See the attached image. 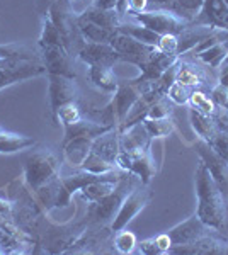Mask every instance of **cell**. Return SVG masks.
Instances as JSON below:
<instances>
[{"mask_svg": "<svg viewBox=\"0 0 228 255\" xmlns=\"http://www.w3.org/2000/svg\"><path fill=\"white\" fill-rule=\"evenodd\" d=\"M196 194L198 209L196 215L210 228L223 232L227 228V199L211 177L208 167L200 160L196 168Z\"/></svg>", "mask_w": 228, "mask_h": 255, "instance_id": "cell-1", "label": "cell"}, {"mask_svg": "<svg viewBox=\"0 0 228 255\" xmlns=\"http://www.w3.org/2000/svg\"><path fill=\"white\" fill-rule=\"evenodd\" d=\"M140 184H142V180L135 174L123 170V174L119 177L116 187L113 189V192L107 194L104 199L97 201V203H90L89 209H87V218L95 225H101V226L111 225V221L114 220L119 206L123 204L124 197L130 194L136 186H140Z\"/></svg>", "mask_w": 228, "mask_h": 255, "instance_id": "cell-2", "label": "cell"}, {"mask_svg": "<svg viewBox=\"0 0 228 255\" xmlns=\"http://www.w3.org/2000/svg\"><path fill=\"white\" fill-rule=\"evenodd\" d=\"M61 162L56 151L49 148L32 151L24 163V180L26 186L31 189V192L39 191L48 182L55 180L60 175Z\"/></svg>", "mask_w": 228, "mask_h": 255, "instance_id": "cell-3", "label": "cell"}, {"mask_svg": "<svg viewBox=\"0 0 228 255\" xmlns=\"http://www.w3.org/2000/svg\"><path fill=\"white\" fill-rule=\"evenodd\" d=\"M41 75H46V68L43 65L41 55L34 58L9 56V58L0 60V90Z\"/></svg>", "mask_w": 228, "mask_h": 255, "instance_id": "cell-4", "label": "cell"}, {"mask_svg": "<svg viewBox=\"0 0 228 255\" xmlns=\"http://www.w3.org/2000/svg\"><path fill=\"white\" fill-rule=\"evenodd\" d=\"M133 20L142 26L148 27L150 31L157 34H179L189 26L186 19L177 15L171 9H155V10H145L133 15Z\"/></svg>", "mask_w": 228, "mask_h": 255, "instance_id": "cell-5", "label": "cell"}, {"mask_svg": "<svg viewBox=\"0 0 228 255\" xmlns=\"http://www.w3.org/2000/svg\"><path fill=\"white\" fill-rule=\"evenodd\" d=\"M152 199V191L148 189L145 184H140L136 186L133 191L130 192L126 197H124L123 204L119 206L118 213H116L114 220L111 221L109 228L111 232H119V230L126 228L128 223H130L133 218L138 215L142 209L150 203Z\"/></svg>", "mask_w": 228, "mask_h": 255, "instance_id": "cell-6", "label": "cell"}, {"mask_svg": "<svg viewBox=\"0 0 228 255\" xmlns=\"http://www.w3.org/2000/svg\"><path fill=\"white\" fill-rule=\"evenodd\" d=\"M116 167L121 168L124 172L135 174L145 186H148L152 177L157 174V165H155V160L152 157L150 148H148V150H142V151L119 150L118 160H116Z\"/></svg>", "mask_w": 228, "mask_h": 255, "instance_id": "cell-7", "label": "cell"}, {"mask_svg": "<svg viewBox=\"0 0 228 255\" xmlns=\"http://www.w3.org/2000/svg\"><path fill=\"white\" fill-rule=\"evenodd\" d=\"M194 148H196V153L200 155V160L205 162V165L208 167L211 177H213V180L217 182V186L223 192L228 203V162L220 157L217 151L211 148L210 143L203 138L196 139Z\"/></svg>", "mask_w": 228, "mask_h": 255, "instance_id": "cell-8", "label": "cell"}, {"mask_svg": "<svg viewBox=\"0 0 228 255\" xmlns=\"http://www.w3.org/2000/svg\"><path fill=\"white\" fill-rule=\"evenodd\" d=\"M113 48L118 51L119 60L128 61V63L135 65V67H142V65L152 56V53L155 51V46H148V44L136 41L131 36L124 34L121 31H116L113 39H111Z\"/></svg>", "mask_w": 228, "mask_h": 255, "instance_id": "cell-9", "label": "cell"}, {"mask_svg": "<svg viewBox=\"0 0 228 255\" xmlns=\"http://www.w3.org/2000/svg\"><path fill=\"white\" fill-rule=\"evenodd\" d=\"M38 48L43 65L46 68V75H65L75 79L77 73L72 65V56L63 44H44Z\"/></svg>", "mask_w": 228, "mask_h": 255, "instance_id": "cell-10", "label": "cell"}, {"mask_svg": "<svg viewBox=\"0 0 228 255\" xmlns=\"http://www.w3.org/2000/svg\"><path fill=\"white\" fill-rule=\"evenodd\" d=\"M48 101L51 116L63 104L78 101V87L75 79L65 75H48Z\"/></svg>", "mask_w": 228, "mask_h": 255, "instance_id": "cell-11", "label": "cell"}, {"mask_svg": "<svg viewBox=\"0 0 228 255\" xmlns=\"http://www.w3.org/2000/svg\"><path fill=\"white\" fill-rule=\"evenodd\" d=\"M73 3L70 0H55L44 14L51 19V22L58 27L65 39V44L70 49L73 31L77 29V15H73Z\"/></svg>", "mask_w": 228, "mask_h": 255, "instance_id": "cell-12", "label": "cell"}, {"mask_svg": "<svg viewBox=\"0 0 228 255\" xmlns=\"http://www.w3.org/2000/svg\"><path fill=\"white\" fill-rule=\"evenodd\" d=\"M220 232H211L208 235L198 238V240L191 242L186 245H174L169 254H182V255H220L225 254L227 250V240L218 237Z\"/></svg>", "mask_w": 228, "mask_h": 255, "instance_id": "cell-13", "label": "cell"}, {"mask_svg": "<svg viewBox=\"0 0 228 255\" xmlns=\"http://www.w3.org/2000/svg\"><path fill=\"white\" fill-rule=\"evenodd\" d=\"M211 232H217V230L210 228L206 223H203L201 218L198 215H193L191 218H188L186 221L176 225L174 228H171L167 232V237L171 238V244L174 245H186L191 244V242L198 240V238L208 235ZM171 247V249H172Z\"/></svg>", "mask_w": 228, "mask_h": 255, "instance_id": "cell-14", "label": "cell"}, {"mask_svg": "<svg viewBox=\"0 0 228 255\" xmlns=\"http://www.w3.org/2000/svg\"><path fill=\"white\" fill-rule=\"evenodd\" d=\"M177 60H179V56L165 55V53H160L159 49L155 48V51L152 53L150 58L140 67V75L136 77V79H133V82H136L138 85L147 89L152 82H155L159 79L165 70L171 68Z\"/></svg>", "mask_w": 228, "mask_h": 255, "instance_id": "cell-15", "label": "cell"}, {"mask_svg": "<svg viewBox=\"0 0 228 255\" xmlns=\"http://www.w3.org/2000/svg\"><path fill=\"white\" fill-rule=\"evenodd\" d=\"M78 60L89 65H104V67H114L119 60L118 51L111 43H85L84 48L78 51Z\"/></svg>", "mask_w": 228, "mask_h": 255, "instance_id": "cell-16", "label": "cell"}, {"mask_svg": "<svg viewBox=\"0 0 228 255\" xmlns=\"http://www.w3.org/2000/svg\"><path fill=\"white\" fill-rule=\"evenodd\" d=\"M189 24L194 26H211L228 31V5L223 0H205L198 17Z\"/></svg>", "mask_w": 228, "mask_h": 255, "instance_id": "cell-17", "label": "cell"}, {"mask_svg": "<svg viewBox=\"0 0 228 255\" xmlns=\"http://www.w3.org/2000/svg\"><path fill=\"white\" fill-rule=\"evenodd\" d=\"M152 145V136L143 123L126 128L119 131V150L121 151H142L148 150Z\"/></svg>", "mask_w": 228, "mask_h": 255, "instance_id": "cell-18", "label": "cell"}, {"mask_svg": "<svg viewBox=\"0 0 228 255\" xmlns=\"http://www.w3.org/2000/svg\"><path fill=\"white\" fill-rule=\"evenodd\" d=\"M206 80H208V77H206L205 70L198 65V61L181 58L176 73V82H179V84H182L184 87H188L191 90L193 89L203 90L205 87H208Z\"/></svg>", "mask_w": 228, "mask_h": 255, "instance_id": "cell-19", "label": "cell"}, {"mask_svg": "<svg viewBox=\"0 0 228 255\" xmlns=\"http://www.w3.org/2000/svg\"><path fill=\"white\" fill-rule=\"evenodd\" d=\"M215 29H217V27L194 26V24H189L184 31L177 34V41H179V46H177V56L182 58V56L188 55L189 51H193L198 44H201L206 38H210Z\"/></svg>", "mask_w": 228, "mask_h": 255, "instance_id": "cell-20", "label": "cell"}, {"mask_svg": "<svg viewBox=\"0 0 228 255\" xmlns=\"http://www.w3.org/2000/svg\"><path fill=\"white\" fill-rule=\"evenodd\" d=\"M90 151H94L95 155L104 158L106 162L116 165V160H118V155H119V129L118 128H113V129L106 131L104 134L95 138Z\"/></svg>", "mask_w": 228, "mask_h": 255, "instance_id": "cell-21", "label": "cell"}, {"mask_svg": "<svg viewBox=\"0 0 228 255\" xmlns=\"http://www.w3.org/2000/svg\"><path fill=\"white\" fill-rule=\"evenodd\" d=\"M94 138L89 136H75L72 139H68L67 143H63V160L68 163L70 167L78 168L82 165V162L85 160V157L89 155L90 148H92Z\"/></svg>", "mask_w": 228, "mask_h": 255, "instance_id": "cell-22", "label": "cell"}, {"mask_svg": "<svg viewBox=\"0 0 228 255\" xmlns=\"http://www.w3.org/2000/svg\"><path fill=\"white\" fill-rule=\"evenodd\" d=\"M87 75L92 82L94 87H97L101 92L114 94L119 85V80L116 79L113 67H104V65H89L87 67Z\"/></svg>", "mask_w": 228, "mask_h": 255, "instance_id": "cell-23", "label": "cell"}, {"mask_svg": "<svg viewBox=\"0 0 228 255\" xmlns=\"http://www.w3.org/2000/svg\"><path fill=\"white\" fill-rule=\"evenodd\" d=\"M78 19L90 20V22L102 26L109 31H118L119 24H121V15L116 9H101V7L90 5L89 9H85L80 15H77Z\"/></svg>", "mask_w": 228, "mask_h": 255, "instance_id": "cell-24", "label": "cell"}, {"mask_svg": "<svg viewBox=\"0 0 228 255\" xmlns=\"http://www.w3.org/2000/svg\"><path fill=\"white\" fill-rule=\"evenodd\" d=\"M228 53V39L218 41V43H213L211 46L201 49V51L191 55L193 61H198V63L205 65L208 68L213 70H220V65H222L223 58Z\"/></svg>", "mask_w": 228, "mask_h": 255, "instance_id": "cell-25", "label": "cell"}, {"mask_svg": "<svg viewBox=\"0 0 228 255\" xmlns=\"http://www.w3.org/2000/svg\"><path fill=\"white\" fill-rule=\"evenodd\" d=\"M77 31L80 32L82 39L85 43H111L114 36V31H109L102 26L90 22V20H84L77 17Z\"/></svg>", "mask_w": 228, "mask_h": 255, "instance_id": "cell-26", "label": "cell"}, {"mask_svg": "<svg viewBox=\"0 0 228 255\" xmlns=\"http://www.w3.org/2000/svg\"><path fill=\"white\" fill-rule=\"evenodd\" d=\"M32 146H36V141L32 138L24 136V134L9 133L5 129L0 131V153L3 155L17 153V151L29 150Z\"/></svg>", "mask_w": 228, "mask_h": 255, "instance_id": "cell-27", "label": "cell"}, {"mask_svg": "<svg viewBox=\"0 0 228 255\" xmlns=\"http://www.w3.org/2000/svg\"><path fill=\"white\" fill-rule=\"evenodd\" d=\"M189 121L193 129L196 131L198 138H203L206 141H210L215 136V133L218 131L217 125L213 121V116H206V114L198 113L196 109L189 108Z\"/></svg>", "mask_w": 228, "mask_h": 255, "instance_id": "cell-28", "label": "cell"}, {"mask_svg": "<svg viewBox=\"0 0 228 255\" xmlns=\"http://www.w3.org/2000/svg\"><path fill=\"white\" fill-rule=\"evenodd\" d=\"M118 31L131 36V38H135L136 41H142V43L148 44V46H157V43L160 41V34L150 31L148 27H145L138 22H123L121 20Z\"/></svg>", "mask_w": 228, "mask_h": 255, "instance_id": "cell-29", "label": "cell"}, {"mask_svg": "<svg viewBox=\"0 0 228 255\" xmlns=\"http://www.w3.org/2000/svg\"><path fill=\"white\" fill-rule=\"evenodd\" d=\"M118 180H97V182H92V184H89V186H85L80 191V194L87 203H97V201L104 199L107 194L113 192Z\"/></svg>", "mask_w": 228, "mask_h": 255, "instance_id": "cell-30", "label": "cell"}, {"mask_svg": "<svg viewBox=\"0 0 228 255\" xmlns=\"http://www.w3.org/2000/svg\"><path fill=\"white\" fill-rule=\"evenodd\" d=\"M44 44H63L67 48L61 32L58 31V27L51 22V19L46 14H43V17H41V34L38 39V46H44Z\"/></svg>", "mask_w": 228, "mask_h": 255, "instance_id": "cell-31", "label": "cell"}, {"mask_svg": "<svg viewBox=\"0 0 228 255\" xmlns=\"http://www.w3.org/2000/svg\"><path fill=\"white\" fill-rule=\"evenodd\" d=\"M82 118H84V113H82L80 106H78V101L67 102V104H63L55 114H53L55 123H58L61 128H65L68 125H73V123L80 121Z\"/></svg>", "mask_w": 228, "mask_h": 255, "instance_id": "cell-32", "label": "cell"}, {"mask_svg": "<svg viewBox=\"0 0 228 255\" xmlns=\"http://www.w3.org/2000/svg\"><path fill=\"white\" fill-rule=\"evenodd\" d=\"M189 108L196 109L198 113L206 114V116H213L215 111H217V104L213 102L208 94L201 89H193L191 90V96H189V102H188Z\"/></svg>", "mask_w": 228, "mask_h": 255, "instance_id": "cell-33", "label": "cell"}, {"mask_svg": "<svg viewBox=\"0 0 228 255\" xmlns=\"http://www.w3.org/2000/svg\"><path fill=\"white\" fill-rule=\"evenodd\" d=\"M143 125L152 138H165L176 129V123L172 116L160 118V119H143Z\"/></svg>", "mask_w": 228, "mask_h": 255, "instance_id": "cell-34", "label": "cell"}, {"mask_svg": "<svg viewBox=\"0 0 228 255\" xmlns=\"http://www.w3.org/2000/svg\"><path fill=\"white\" fill-rule=\"evenodd\" d=\"M203 5H205V0H176L172 10L188 22H193L201 12Z\"/></svg>", "mask_w": 228, "mask_h": 255, "instance_id": "cell-35", "label": "cell"}, {"mask_svg": "<svg viewBox=\"0 0 228 255\" xmlns=\"http://www.w3.org/2000/svg\"><path fill=\"white\" fill-rule=\"evenodd\" d=\"M82 170H87V172H92V174H107V172H113L116 170V165L113 163L106 162L104 158H101L99 155H95L94 151H89V155L85 157V160L82 162V165L78 167Z\"/></svg>", "mask_w": 228, "mask_h": 255, "instance_id": "cell-36", "label": "cell"}, {"mask_svg": "<svg viewBox=\"0 0 228 255\" xmlns=\"http://www.w3.org/2000/svg\"><path fill=\"white\" fill-rule=\"evenodd\" d=\"M113 245L119 254H131L135 250V247L138 245V242H136L135 233H131V232H128V230L123 228V230H119V232L114 233Z\"/></svg>", "mask_w": 228, "mask_h": 255, "instance_id": "cell-37", "label": "cell"}, {"mask_svg": "<svg viewBox=\"0 0 228 255\" xmlns=\"http://www.w3.org/2000/svg\"><path fill=\"white\" fill-rule=\"evenodd\" d=\"M189 96H191V89L184 87L179 82H174L171 87H169L167 94H165V97H167L174 106H188Z\"/></svg>", "mask_w": 228, "mask_h": 255, "instance_id": "cell-38", "label": "cell"}, {"mask_svg": "<svg viewBox=\"0 0 228 255\" xmlns=\"http://www.w3.org/2000/svg\"><path fill=\"white\" fill-rule=\"evenodd\" d=\"M172 114H174V104L164 96L152 106L150 111L147 113V116H145V119H160V118L172 116Z\"/></svg>", "mask_w": 228, "mask_h": 255, "instance_id": "cell-39", "label": "cell"}, {"mask_svg": "<svg viewBox=\"0 0 228 255\" xmlns=\"http://www.w3.org/2000/svg\"><path fill=\"white\" fill-rule=\"evenodd\" d=\"M208 143L211 145V148H213V150L220 155V157L228 162V131L218 129L217 133H215V136L211 138Z\"/></svg>", "mask_w": 228, "mask_h": 255, "instance_id": "cell-40", "label": "cell"}, {"mask_svg": "<svg viewBox=\"0 0 228 255\" xmlns=\"http://www.w3.org/2000/svg\"><path fill=\"white\" fill-rule=\"evenodd\" d=\"M177 46H179V41H177V34H164L160 36V41L157 43V49L165 55H174L177 56Z\"/></svg>", "mask_w": 228, "mask_h": 255, "instance_id": "cell-41", "label": "cell"}, {"mask_svg": "<svg viewBox=\"0 0 228 255\" xmlns=\"http://www.w3.org/2000/svg\"><path fill=\"white\" fill-rule=\"evenodd\" d=\"M210 97L213 99V102L217 104V108H222V109H227L228 111V87L222 84H215L211 87V94Z\"/></svg>", "mask_w": 228, "mask_h": 255, "instance_id": "cell-42", "label": "cell"}, {"mask_svg": "<svg viewBox=\"0 0 228 255\" xmlns=\"http://www.w3.org/2000/svg\"><path fill=\"white\" fill-rule=\"evenodd\" d=\"M148 0H124L123 3V10H121V15L124 14H140V12H145L148 9Z\"/></svg>", "mask_w": 228, "mask_h": 255, "instance_id": "cell-43", "label": "cell"}, {"mask_svg": "<svg viewBox=\"0 0 228 255\" xmlns=\"http://www.w3.org/2000/svg\"><path fill=\"white\" fill-rule=\"evenodd\" d=\"M213 121L217 125L218 129L222 131H228V111L227 109H222V108H217L213 114Z\"/></svg>", "mask_w": 228, "mask_h": 255, "instance_id": "cell-44", "label": "cell"}, {"mask_svg": "<svg viewBox=\"0 0 228 255\" xmlns=\"http://www.w3.org/2000/svg\"><path fill=\"white\" fill-rule=\"evenodd\" d=\"M218 84L225 85V87H228V53L227 56L223 58L222 65H220V70H218Z\"/></svg>", "mask_w": 228, "mask_h": 255, "instance_id": "cell-45", "label": "cell"}, {"mask_svg": "<svg viewBox=\"0 0 228 255\" xmlns=\"http://www.w3.org/2000/svg\"><path fill=\"white\" fill-rule=\"evenodd\" d=\"M119 0H92V5L101 9H116Z\"/></svg>", "mask_w": 228, "mask_h": 255, "instance_id": "cell-46", "label": "cell"}, {"mask_svg": "<svg viewBox=\"0 0 228 255\" xmlns=\"http://www.w3.org/2000/svg\"><path fill=\"white\" fill-rule=\"evenodd\" d=\"M174 2L176 0H148V3H153L157 9H171L174 7Z\"/></svg>", "mask_w": 228, "mask_h": 255, "instance_id": "cell-47", "label": "cell"}, {"mask_svg": "<svg viewBox=\"0 0 228 255\" xmlns=\"http://www.w3.org/2000/svg\"><path fill=\"white\" fill-rule=\"evenodd\" d=\"M12 213V203L5 199H0V216H5L9 218Z\"/></svg>", "mask_w": 228, "mask_h": 255, "instance_id": "cell-48", "label": "cell"}, {"mask_svg": "<svg viewBox=\"0 0 228 255\" xmlns=\"http://www.w3.org/2000/svg\"><path fill=\"white\" fill-rule=\"evenodd\" d=\"M53 2H55V0H38V7L44 5V7H46V10H48V7L51 5ZM46 10H44V12H46Z\"/></svg>", "mask_w": 228, "mask_h": 255, "instance_id": "cell-49", "label": "cell"}, {"mask_svg": "<svg viewBox=\"0 0 228 255\" xmlns=\"http://www.w3.org/2000/svg\"><path fill=\"white\" fill-rule=\"evenodd\" d=\"M0 254H5V250H3V247L0 245Z\"/></svg>", "mask_w": 228, "mask_h": 255, "instance_id": "cell-50", "label": "cell"}, {"mask_svg": "<svg viewBox=\"0 0 228 255\" xmlns=\"http://www.w3.org/2000/svg\"><path fill=\"white\" fill-rule=\"evenodd\" d=\"M225 254L228 255V245H227V250H225Z\"/></svg>", "mask_w": 228, "mask_h": 255, "instance_id": "cell-51", "label": "cell"}, {"mask_svg": "<svg viewBox=\"0 0 228 255\" xmlns=\"http://www.w3.org/2000/svg\"><path fill=\"white\" fill-rule=\"evenodd\" d=\"M70 2H72V3H73V2H77V0H70Z\"/></svg>", "mask_w": 228, "mask_h": 255, "instance_id": "cell-52", "label": "cell"}, {"mask_svg": "<svg viewBox=\"0 0 228 255\" xmlns=\"http://www.w3.org/2000/svg\"><path fill=\"white\" fill-rule=\"evenodd\" d=\"M2 129H3V128H0V131H2Z\"/></svg>", "mask_w": 228, "mask_h": 255, "instance_id": "cell-53", "label": "cell"}]
</instances>
